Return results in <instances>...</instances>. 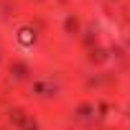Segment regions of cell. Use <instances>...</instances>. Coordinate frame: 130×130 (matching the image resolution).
<instances>
[{
  "label": "cell",
  "mask_w": 130,
  "mask_h": 130,
  "mask_svg": "<svg viewBox=\"0 0 130 130\" xmlns=\"http://www.w3.org/2000/svg\"><path fill=\"white\" fill-rule=\"evenodd\" d=\"M18 43H21V46H33V43H36V31H33L31 26H23V28L18 31Z\"/></svg>",
  "instance_id": "1"
}]
</instances>
